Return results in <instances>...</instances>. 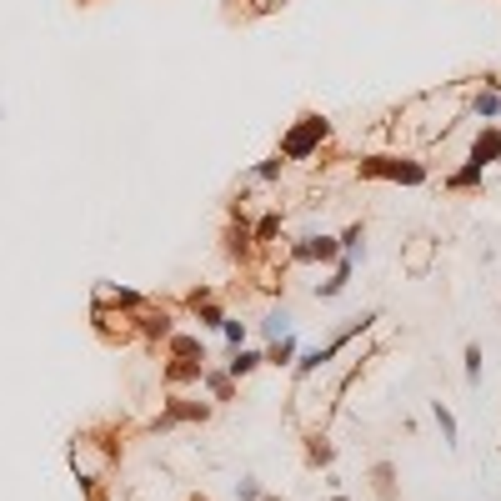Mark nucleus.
I'll use <instances>...</instances> for the list:
<instances>
[{
	"label": "nucleus",
	"instance_id": "f257e3e1",
	"mask_svg": "<svg viewBox=\"0 0 501 501\" xmlns=\"http://www.w3.org/2000/svg\"><path fill=\"white\" fill-rule=\"evenodd\" d=\"M321 136H326V120L306 116V125H301V131H296V136L286 140V156H296V161H301V156H306V151H311V145H316Z\"/></svg>",
	"mask_w": 501,
	"mask_h": 501
},
{
	"label": "nucleus",
	"instance_id": "f03ea898",
	"mask_svg": "<svg viewBox=\"0 0 501 501\" xmlns=\"http://www.w3.org/2000/svg\"><path fill=\"white\" fill-rule=\"evenodd\" d=\"M361 171H366V176H396V181H411V185H416V181H421V165H401V161H386V156H376V161H366V165H361Z\"/></svg>",
	"mask_w": 501,
	"mask_h": 501
},
{
	"label": "nucleus",
	"instance_id": "7ed1b4c3",
	"mask_svg": "<svg viewBox=\"0 0 501 501\" xmlns=\"http://www.w3.org/2000/svg\"><path fill=\"white\" fill-rule=\"evenodd\" d=\"M491 156H501V131H486L482 140H476V165H486Z\"/></svg>",
	"mask_w": 501,
	"mask_h": 501
},
{
	"label": "nucleus",
	"instance_id": "20e7f679",
	"mask_svg": "<svg viewBox=\"0 0 501 501\" xmlns=\"http://www.w3.org/2000/svg\"><path fill=\"white\" fill-rule=\"evenodd\" d=\"M436 421H441V431H446V436H456V416H451L441 401H436Z\"/></svg>",
	"mask_w": 501,
	"mask_h": 501
},
{
	"label": "nucleus",
	"instance_id": "39448f33",
	"mask_svg": "<svg viewBox=\"0 0 501 501\" xmlns=\"http://www.w3.org/2000/svg\"><path fill=\"white\" fill-rule=\"evenodd\" d=\"M466 371H471V381H476V376H482V351H476V346L466 351Z\"/></svg>",
	"mask_w": 501,
	"mask_h": 501
},
{
	"label": "nucleus",
	"instance_id": "423d86ee",
	"mask_svg": "<svg viewBox=\"0 0 501 501\" xmlns=\"http://www.w3.org/2000/svg\"><path fill=\"white\" fill-rule=\"evenodd\" d=\"M256 361H261V356H250V351H241V356H236L231 366H236V371H250V366H256Z\"/></svg>",
	"mask_w": 501,
	"mask_h": 501
}]
</instances>
